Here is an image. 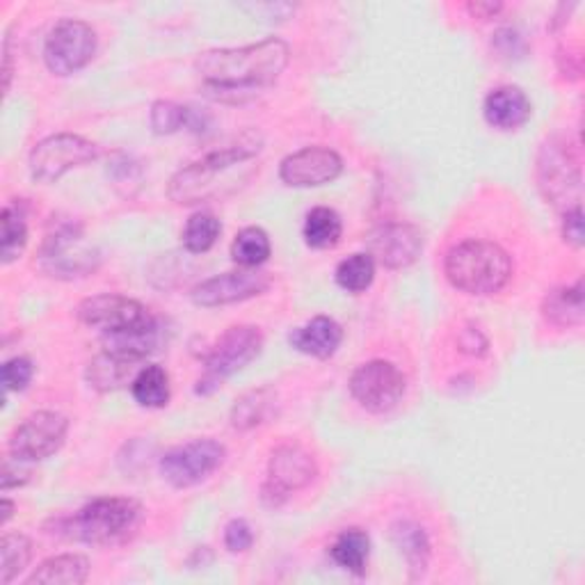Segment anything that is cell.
<instances>
[{"label":"cell","instance_id":"obj_1","mask_svg":"<svg viewBox=\"0 0 585 585\" xmlns=\"http://www.w3.org/2000/svg\"><path fill=\"white\" fill-rule=\"evenodd\" d=\"M289 65L282 39H265L241 49H215L197 58L195 69L208 97L217 101H245L273 85Z\"/></svg>","mask_w":585,"mask_h":585},{"label":"cell","instance_id":"obj_2","mask_svg":"<svg viewBox=\"0 0 585 585\" xmlns=\"http://www.w3.org/2000/svg\"><path fill=\"white\" fill-rule=\"evenodd\" d=\"M443 273L454 289L485 298L508 286L513 277V259L497 243L471 238L448 252Z\"/></svg>","mask_w":585,"mask_h":585},{"label":"cell","instance_id":"obj_3","mask_svg":"<svg viewBox=\"0 0 585 585\" xmlns=\"http://www.w3.org/2000/svg\"><path fill=\"white\" fill-rule=\"evenodd\" d=\"M143 508L138 501L121 497H104L82 506L74 517L65 519V535L85 545H113L138 526Z\"/></svg>","mask_w":585,"mask_h":585},{"label":"cell","instance_id":"obj_4","mask_svg":"<svg viewBox=\"0 0 585 585\" xmlns=\"http://www.w3.org/2000/svg\"><path fill=\"white\" fill-rule=\"evenodd\" d=\"M39 263L43 273L56 280H78L95 273L101 263V254L97 247L85 243L82 224L67 217L51 224L39 252Z\"/></svg>","mask_w":585,"mask_h":585},{"label":"cell","instance_id":"obj_5","mask_svg":"<svg viewBox=\"0 0 585 585\" xmlns=\"http://www.w3.org/2000/svg\"><path fill=\"white\" fill-rule=\"evenodd\" d=\"M263 350V334L254 325H234L224 332L204 359V373L195 391L199 396L215 393L232 376L243 371Z\"/></svg>","mask_w":585,"mask_h":585},{"label":"cell","instance_id":"obj_6","mask_svg":"<svg viewBox=\"0 0 585 585\" xmlns=\"http://www.w3.org/2000/svg\"><path fill=\"white\" fill-rule=\"evenodd\" d=\"M97 156L99 147L92 140L74 133H56L30 152V174L35 182L49 186L60 182L69 169L97 160Z\"/></svg>","mask_w":585,"mask_h":585},{"label":"cell","instance_id":"obj_7","mask_svg":"<svg viewBox=\"0 0 585 585\" xmlns=\"http://www.w3.org/2000/svg\"><path fill=\"white\" fill-rule=\"evenodd\" d=\"M76 313L82 325L99 330L104 337L145 330L158 323L143 302L117 293L87 298L78 304Z\"/></svg>","mask_w":585,"mask_h":585},{"label":"cell","instance_id":"obj_8","mask_svg":"<svg viewBox=\"0 0 585 585\" xmlns=\"http://www.w3.org/2000/svg\"><path fill=\"white\" fill-rule=\"evenodd\" d=\"M95 53L97 32L92 26L78 19H62L56 23L43 43V62L56 76L78 74L92 62Z\"/></svg>","mask_w":585,"mask_h":585},{"label":"cell","instance_id":"obj_9","mask_svg":"<svg viewBox=\"0 0 585 585\" xmlns=\"http://www.w3.org/2000/svg\"><path fill=\"white\" fill-rule=\"evenodd\" d=\"M404 391H408V380L396 364L384 362V359H371L350 378L352 398L373 415L396 410Z\"/></svg>","mask_w":585,"mask_h":585},{"label":"cell","instance_id":"obj_10","mask_svg":"<svg viewBox=\"0 0 585 585\" xmlns=\"http://www.w3.org/2000/svg\"><path fill=\"white\" fill-rule=\"evenodd\" d=\"M224 456L227 451L220 441L195 439L169 448L160 458V474L172 487L186 489L206 480L224 462Z\"/></svg>","mask_w":585,"mask_h":585},{"label":"cell","instance_id":"obj_11","mask_svg":"<svg viewBox=\"0 0 585 585\" xmlns=\"http://www.w3.org/2000/svg\"><path fill=\"white\" fill-rule=\"evenodd\" d=\"M69 432V419L60 412L30 415L10 439V456L23 462H39L56 456Z\"/></svg>","mask_w":585,"mask_h":585},{"label":"cell","instance_id":"obj_12","mask_svg":"<svg viewBox=\"0 0 585 585\" xmlns=\"http://www.w3.org/2000/svg\"><path fill=\"white\" fill-rule=\"evenodd\" d=\"M316 478V462L304 451L302 446L284 443L275 448L267 462V482L263 485V501L273 508H280L289 494L306 487Z\"/></svg>","mask_w":585,"mask_h":585},{"label":"cell","instance_id":"obj_13","mask_svg":"<svg viewBox=\"0 0 585 585\" xmlns=\"http://www.w3.org/2000/svg\"><path fill=\"white\" fill-rule=\"evenodd\" d=\"M270 275L261 273L256 267L234 270V273H224L197 284L191 293V300L197 306H224L234 302H245L256 298L270 289Z\"/></svg>","mask_w":585,"mask_h":585},{"label":"cell","instance_id":"obj_14","mask_svg":"<svg viewBox=\"0 0 585 585\" xmlns=\"http://www.w3.org/2000/svg\"><path fill=\"white\" fill-rule=\"evenodd\" d=\"M343 172V158L330 147H304L286 156L280 178L291 188H316L332 184Z\"/></svg>","mask_w":585,"mask_h":585},{"label":"cell","instance_id":"obj_15","mask_svg":"<svg viewBox=\"0 0 585 585\" xmlns=\"http://www.w3.org/2000/svg\"><path fill=\"white\" fill-rule=\"evenodd\" d=\"M371 256L389 270L410 267L423 252V236L408 222H389L369 238Z\"/></svg>","mask_w":585,"mask_h":585},{"label":"cell","instance_id":"obj_16","mask_svg":"<svg viewBox=\"0 0 585 585\" xmlns=\"http://www.w3.org/2000/svg\"><path fill=\"white\" fill-rule=\"evenodd\" d=\"M537 182L552 204H565L569 193L581 197V174L563 145H547L537 160Z\"/></svg>","mask_w":585,"mask_h":585},{"label":"cell","instance_id":"obj_17","mask_svg":"<svg viewBox=\"0 0 585 585\" xmlns=\"http://www.w3.org/2000/svg\"><path fill=\"white\" fill-rule=\"evenodd\" d=\"M482 115H485L487 124L494 128L517 130L530 119L533 106H530V101H528V97L521 87L504 85V87L491 89V92L487 95L485 106H482Z\"/></svg>","mask_w":585,"mask_h":585},{"label":"cell","instance_id":"obj_18","mask_svg":"<svg viewBox=\"0 0 585 585\" xmlns=\"http://www.w3.org/2000/svg\"><path fill=\"white\" fill-rule=\"evenodd\" d=\"M343 341V328L330 316H316L289 334V343L309 357L330 359Z\"/></svg>","mask_w":585,"mask_h":585},{"label":"cell","instance_id":"obj_19","mask_svg":"<svg viewBox=\"0 0 585 585\" xmlns=\"http://www.w3.org/2000/svg\"><path fill=\"white\" fill-rule=\"evenodd\" d=\"M277 408H280V398L275 389L270 387L252 389L236 400L232 410V426L241 432L254 430L273 419L277 415Z\"/></svg>","mask_w":585,"mask_h":585},{"label":"cell","instance_id":"obj_20","mask_svg":"<svg viewBox=\"0 0 585 585\" xmlns=\"http://www.w3.org/2000/svg\"><path fill=\"white\" fill-rule=\"evenodd\" d=\"M391 539L400 556L408 560L410 569L415 572L412 578L423 576L430 563V539L423 526L410 519H400L391 526Z\"/></svg>","mask_w":585,"mask_h":585},{"label":"cell","instance_id":"obj_21","mask_svg":"<svg viewBox=\"0 0 585 585\" xmlns=\"http://www.w3.org/2000/svg\"><path fill=\"white\" fill-rule=\"evenodd\" d=\"M543 316L556 328L581 325L585 316L583 282L578 280L574 286L552 289L543 300Z\"/></svg>","mask_w":585,"mask_h":585},{"label":"cell","instance_id":"obj_22","mask_svg":"<svg viewBox=\"0 0 585 585\" xmlns=\"http://www.w3.org/2000/svg\"><path fill=\"white\" fill-rule=\"evenodd\" d=\"M89 576V560L80 554H62L43 560L30 576L28 585H80Z\"/></svg>","mask_w":585,"mask_h":585},{"label":"cell","instance_id":"obj_23","mask_svg":"<svg viewBox=\"0 0 585 585\" xmlns=\"http://www.w3.org/2000/svg\"><path fill=\"white\" fill-rule=\"evenodd\" d=\"M369 554H371V537L364 528H345L339 533V537L334 539V545L330 549L332 560L352 572L354 576H362L367 572V563H369Z\"/></svg>","mask_w":585,"mask_h":585},{"label":"cell","instance_id":"obj_24","mask_svg":"<svg viewBox=\"0 0 585 585\" xmlns=\"http://www.w3.org/2000/svg\"><path fill=\"white\" fill-rule=\"evenodd\" d=\"M87 382L97 391H115L121 389L128 380L133 382L135 378V362H128V359H121L110 352L97 354L92 362L87 364Z\"/></svg>","mask_w":585,"mask_h":585},{"label":"cell","instance_id":"obj_25","mask_svg":"<svg viewBox=\"0 0 585 585\" xmlns=\"http://www.w3.org/2000/svg\"><path fill=\"white\" fill-rule=\"evenodd\" d=\"M304 243L313 250H330L337 247L343 236V222L341 215L330 206H316L306 213L304 230H302Z\"/></svg>","mask_w":585,"mask_h":585},{"label":"cell","instance_id":"obj_26","mask_svg":"<svg viewBox=\"0 0 585 585\" xmlns=\"http://www.w3.org/2000/svg\"><path fill=\"white\" fill-rule=\"evenodd\" d=\"M130 393L135 402L143 404V408L158 410L165 408L169 402V376L163 367L149 364L143 367L138 373H135L130 382Z\"/></svg>","mask_w":585,"mask_h":585},{"label":"cell","instance_id":"obj_27","mask_svg":"<svg viewBox=\"0 0 585 585\" xmlns=\"http://www.w3.org/2000/svg\"><path fill=\"white\" fill-rule=\"evenodd\" d=\"M0 224H3V241H0V256H3V263L10 265L17 261L26 245H28V224L21 206L8 204L0 213Z\"/></svg>","mask_w":585,"mask_h":585},{"label":"cell","instance_id":"obj_28","mask_svg":"<svg viewBox=\"0 0 585 585\" xmlns=\"http://www.w3.org/2000/svg\"><path fill=\"white\" fill-rule=\"evenodd\" d=\"M32 558V543L23 533H6L0 543V583L10 585Z\"/></svg>","mask_w":585,"mask_h":585},{"label":"cell","instance_id":"obj_29","mask_svg":"<svg viewBox=\"0 0 585 585\" xmlns=\"http://www.w3.org/2000/svg\"><path fill=\"white\" fill-rule=\"evenodd\" d=\"M337 284L348 293H364L376 280V261L371 254L359 252L337 265Z\"/></svg>","mask_w":585,"mask_h":585},{"label":"cell","instance_id":"obj_30","mask_svg":"<svg viewBox=\"0 0 585 585\" xmlns=\"http://www.w3.org/2000/svg\"><path fill=\"white\" fill-rule=\"evenodd\" d=\"M273 245L261 227H245L232 243V259L241 267H259L270 259Z\"/></svg>","mask_w":585,"mask_h":585},{"label":"cell","instance_id":"obj_31","mask_svg":"<svg viewBox=\"0 0 585 585\" xmlns=\"http://www.w3.org/2000/svg\"><path fill=\"white\" fill-rule=\"evenodd\" d=\"M220 234H222L220 220L208 211H199L186 222L182 241L191 254H204L217 243Z\"/></svg>","mask_w":585,"mask_h":585},{"label":"cell","instance_id":"obj_32","mask_svg":"<svg viewBox=\"0 0 585 585\" xmlns=\"http://www.w3.org/2000/svg\"><path fill=\"white\" fill-rule=\"evenodd\" d=\"M195 110L178 106L174 101H156L152 106V128L158 135H169L182 130L184 126H195Z\"/></svg>","mask_w":585,"mask_h":585},{"label":"cell","instance_id":"obj_33","mask_svg":"<svg viewBox=\"0 0 585 585\" xmlns=\"http://www.w3.org/2000/svg\"><path fill=\"white\" fill-rule=\"evenodd\" d=\"M35 376V367L28 357H12L3 364V389L6 391H23Z\"/></svg>","mask_w":585,"mask_h":585},{"label":"cell","instance_id":"obj_34","mask_svg":"<svg viewBox=\"0 0 585 585\" xmlns=\"http://www.w3.org/2000/svg\"><path fill=\"white\" fill-rule=\"evenodd\" d=\"M254 545L252 526L245 519H232L224 528V547L232 554H243Z\"/></svg>","mask_w":585,"mask_h":585},{"label":"cell","instance_id":"obj_35","mask_svg":"<svg viewBox=\"0 0 585 585\" xmlns=\"http://www.w3.org/2000/svg\"><path fill=\"white\" fill-rule=\"evenodd\" d=\"M583 236H585V232H583V211H581V206L569 208L565 213V217H563V238H565L567 245L578 250V247H583Z\"/></svg>","mask_w":585,"mask_h":585},{"label":"cell","instance_id":"obj_36","mask_svg":"<svg viewBox=\"0 0 585 585\" xmlns=\"http://www.w3.org/2000/svg\"><path fill=\"white\" fill-rule=\"evenodd\" d=\"M30 480V469L26 467L23 460L17 458H8L3 465V489H12V487H21Z\"/></svg>","mask_w":585,"mask_h":585},{"label":"cell","instance_id":"obj_37","mask_svg":"<svg viewBox=\"0 0 585 585\" xmlns=\"http://www.w3.org/2000/svg\"><path fill=\"white\" fill-rule=\"evenodd\" d=\"M460 348L469 354H485L487 352V339L478 328H467L460 337Z\"/></svg>","mask_w":585,"mask_h":585},{"label":"cell","instance_id":"obj_38","mask_svg":"<svg viewBox=\"0 0 585 585\" xmlns=\"http://www.w3.org/2000/svg\"><path fill=\"white\" fill-rule=\"evenodd\" d=\"M501 10H504L501 3H469V6H467V12H469L474 19H482V21L494 19Z\"/></svg>","mask_w":585,"mask_h":585},{"label":"cell","instance_id":"obj_39","mask_svg":"<svg viewBox=\"0 0 585 585\" xmlns=\"http://www.w3.org/2000/svg\"><path fill=\"white\" fill-rule=\"evenodd\" d=\"M3 87L6 92H10V85H12V74H14V56H12V43L10 37L6 39V47H3Z\"/></svg>","mask_w":585,"mask_h":585},{"label":"cell","instance_id":"obj_40","mask_svg":"<svg viewBox=\"0 0 585 585\" xmlns=\"http://www.w3.org/2000/svg\"><path fill=\"white\" fill-rule=\"evenodd\" d=\"M0 513H3V517H0V526H6L12 515H14V504L10 499H3V506H0Z\"/></svg>","mask_w":585,"mask_h":585}]
</instances>
